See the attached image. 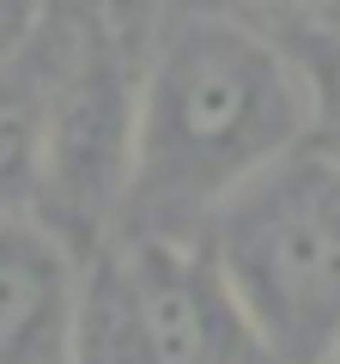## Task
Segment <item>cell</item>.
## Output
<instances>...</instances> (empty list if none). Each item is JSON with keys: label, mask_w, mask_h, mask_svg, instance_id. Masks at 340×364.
<instances>
[{"label": "cell", "mask_w": 340, "mask_h": 364, "mask_svg": "<svg viewBox=\"0 0 340 364\" xmlns=\"http://www.w3.org/2000/svg\"><path fill=\"white\" fill-rule=\"evenodd\" d=\"M18 25H25V0H0V55L13 49Z\"/></svg>", "instance_id": "8"}, {"label": "cell", "mask_w": 340, "mask_h": 364, "mask_svg": "<svg viewBox=\"0 0 340 364\" xmlns=\"http://www.w3.org/2000/svg\"><path fill=\"white\" fill-rule=\"evenodd\" d=\"M304 85H310V146L340 158V37L304 61Z\"/></svg>", "instance_id": "7"}, {"label": "cell", "mask_w": 340, "mask_h": 364, "mask_svg": "<svg viewBox=\"0 0 340 364\" xmlns=\"http://www.w3.org/2000/svg\"><path fill=\"white\" fill-rule=\"evenodd\" d=\"M134 97L140 79L128 73L110 37H85L61 67L55 91H43V225L61 237L104 231L122 213L134 158Z\"/></svg>", "instance_id": "4"}, {"label": "cell", "mask_w": 340, "mask_h": 364, "mask_svg": "<svg viewBox=\"0 0 340 364\" xmlns=\"http://www.w3.org/2000/svg\"><path fill=\"white\" fill-rule=\"evenodd\" d=\"M43 200V91L0 73V213H37Z\"/></svg>", "instance_id": "6"}, {"label": "cell", "mask_w": 340, "mask_h": 364, "mask_svg": "<svg viewBox=\"0 0 340 364\" xmlns=\"http://www.w3.org/2000/svg\"><path fill=\"white\" fill-rule=\"evenodd\" d=\"M286 6H292V0H286Z\"/></svg>", "instance_id": "10"}, {"label": "cell", "mask_w": 340, "mask_h": 364, "mask_svg": "<svg viewBox=\"0 0 340 364\" xmlns=\"http://www.w3.org/2000/svg\"><path fill=\"white\" fill-rule=\"evenodd\" d=\"M213 261L267 358L322 364L340 340V158L304 140L213 213Z\"/></svg>", "instance_id": "2"}, {"label": "cell", "mask_w": 340, "mask_h": 364, "mask_svg": "<svg viewBox=\"0 0 340 364\" xmlns=\"http://www.w3.org/2000/svg\"><path fill=\"white\" fill-rule=\"evenodd\" d=\"M322 364H340V340H334V346H328V352H322Z\"/></svg>", "instance_id": "9"}, {"label": "cell", "mask_w": 340, "mask_h": 364, "mask_svg": "<svg viewBox=\"0 0 340 364\" xmlns=\"http://www.w3.org/2000/svg\"><path fill=\"white\" fill-rule=\"evenodd\" d=\"M310 140V85L274 37L231 13H188L158 37L134 97L122 213L134 231L213 219L249 176Z\"/></svg>", "instance_id": "1"}, {"label": "cell", "mask_w": 340, "mask_h": 364, "mask_svg": "<svg viewBox=\"0 0 340 364\" xmlns=\"http://www.w3.org/2000/svg\"><path fill=\"white\" fill-rule=\"evenodd\" d=\"M79 261L37 213H0V364H73Z\"/></svg>", "instance_id": "5"}, {"label": "cell", "mask_w": 340, "mask_h": 364, "mask_svg": "<svg viewBox=\"0 0 340 364\" xmlns=\"http://www.w3.org/2000/svg\"><path fill=\"white\" fill-rule=\"evenodd\" d=\"M231 279L183 231H128L79 273L73 364H255Z\"/></svg>", "instance_id": "3"}]
</instances>
